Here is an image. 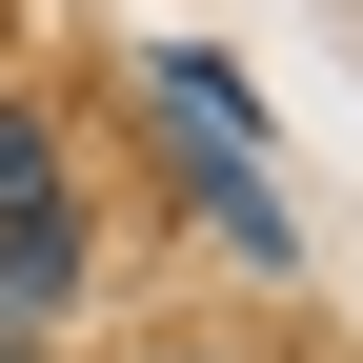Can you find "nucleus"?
Returning <instances> with one entry per match:
<instances>
[{
    "label": "nucleus",
    "mask_w": 363,
    "mask_h": 363,
    "mask_svg": "<svg viewBox=\"0 0 363 363\" xmlns=\"http://www.w3.org/2000/svg\"><path fill=\"white\" fill-rule=\"evenodd\" d=\"M142 101H162V142H182V182H202V222L242 262H283V182H262V142H242V81L182 40V61H142Z\"/></svg>",
    "instance_id": "f257e3e1"
},
{
    "label": "nucleus",
    "mask_w": 363,
    "mask_h": 363,
    "mask_svg": "<svg viewBox=\"0 0 363 363\" xmlns=\"http://www.w3.org/2000/svg\"><path fill=\"white\" fill-rule=\"evenodd\" d=\"M61 262H81V222H61V142L0 101V303H61Z\"/></svg>",
    "instance_id": "f03ea898"
},
{
    "label": "nucleus",
    "mask_w": 363,
    "mask_h": 363,
    "mask_svg": "<svg viewBox=\"0 0 363 363\" xmlns=\"http://www.w3.org/2000/svg\"><path fill=\"white\" fill-rule=\"evenodd\" d=\"M0 363H21V343H0Z\"/></svg>",
    "instance_id": "7ed1b4c3"
}]
</instances>
